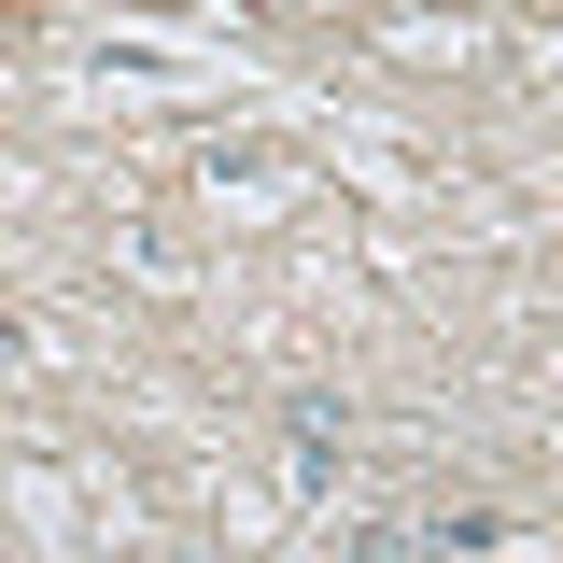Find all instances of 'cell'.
<instances>
[{
    "label": "cell",
    "instance_id": "1",
    "mask_svg": "<svg viewBox=\"0 0 563 563\" xmlns=\"http://www.w3.org/2000/svg\"><path fill=\"white\" fill-rule=\"evenodd\" d=\"M14 366H29V324H0V380H14Z\"/></svg>",
    "mask_w": 563,
    "mask_h": 563
}]
</instances>
